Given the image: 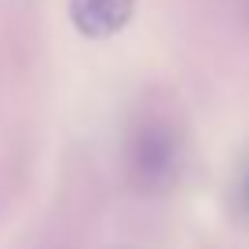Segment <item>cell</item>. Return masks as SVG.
I'll return each mask as SVG.
<instances>
[{"instance_id": "cell-1", "label": "cell", "mask_w": 249, "mask_h": 249, "mask_svg": "<svg viewBox=\"0 0 249 249\" xmlns=\"http://www.w3.org/2000/svg\"><path fill=\"white\" fill-rule=\"evenodd\" d=\"M179 165V143L165 121L143 124L132 140V172L143 187H161L176 176Z\"/></svg>"}, {"instance_id": "cell-2", "label": "cell", "mask_w": 249, "mask_h": 249, "mask_svg": "<svg viewBox=\"0 0 249 249\" xmlns=\"http://www.w3.org/2000/svg\"><path fill=\"white\" fill-rule=\"evenodd\" d=\"M73 8H77L81 30L107 33V30H117V22L128 11V0H73Z\"/></svg>"}, {"instance_id": "cell-3", "label": "cell", "mask_w": 249, "mask_h": 249, "mask_svg": "<svg viewBox=\"0 0 249 249\" xmlns=\"http://www.w3.org/2000/svg\"><path fill=\"white\" fill-rule=\"evenodd\" d=\"M242 198H246V209H249V176H246V183H242Z\"/></svg>"}]
</instances>
